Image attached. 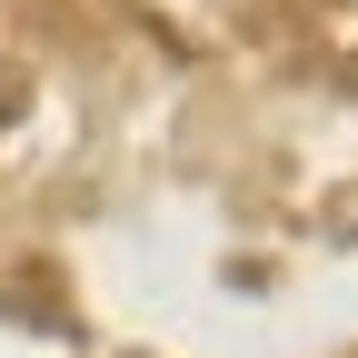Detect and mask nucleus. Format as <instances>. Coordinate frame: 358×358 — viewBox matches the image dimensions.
<instances>
[]
</instances>
